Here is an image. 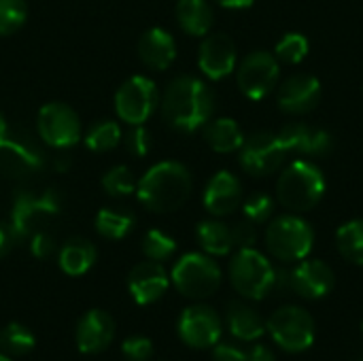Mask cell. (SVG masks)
<instances>
[{"instance_id":"obj_27","label":"cell","mask_w":363,"mask_h":361,"mask_svg":"<svg viewBox=\"0 0 363 361\" xmlns=\"http://www.w3.org/2000/svg\"><path fill=\"white\" fill-rule=\"evenodd\" d=\"M136 226V217L125 209H102L96 215V230L108 240H121L130 236Z\"/></svg>"},{"instance_id":"obj_11","label":"cell","mask_w":363,"mask_h":361,"mask_svg":"<svg viewBox=\"0 0 363 361\" xmlns=\"http://www.w3.org/2000/svg\"><path fill=\"white\" fill-rule=\"evenodd\" d=\"M287 155L289 153L285 151L279 134L259 130L245 138L240 147V166L245 168V172L253 177H266L277 172Z\"/></svg>"},{"instance_id":"obj_33","label":"cell","mask_w":363,"mask_h":361,"mask_svg":"<svg viewBox=\"0 0 363 361\" xmlns=\"http://www.w3.org/2000/svg\"><path fill=\"white\" fill-rule=\"evenodd\" d=\"M308 49H311V45H308V38L304 34L289 32L277 43L274 55L283 64H300L308 55Z\"/></svg>"},{"instance_id":"obj_8","label":"cell","mask_w":363,"mask_h":361,"mask_svg":"<svg viewBox=\"0 0 363 361\" xmlns=\"http://www.w3.org/2000/svg\"><path fill=\"white\" fill-rule=\"evenodd\" d=\"M60 215V200L55 191L47 189L43 194L21 191L15 198L11 213V228L17 238L30 240L36 232L49 230V226Z\"/></svg>"},{"instance_id":"obj_49","label":"cell","mask_w":363,"mask_h":361,"mask_svg":"<svg viewBox=\"0 0 363 361\" xmlns=\"http://www.w3.org/2000/svg\"><path fill=\"white\" fill-rule=\"evenodd\" d=\"M362 361H363V360H362Z\"/></svg>"},{"instance_id":"obj_29","label":"cell","mask_w":363,"mask_h":361,"mask_svg":"<svg viewBox=\"0 0 363 361\" xmlns=\"http://www.w3.org/2000/svg\"><path fill=\"white\" fill-rule=\"evenodd\" d=\"M336 247L347 262L363 266V219H351L338 228Z\"/></svg>"},{"instance_id":"obj_25","label":"cell","mask_w":363,"mask_h":361,"mask_svg":"<svg viewBox=\"0 0 363 361\" xmlns=\"http://www.w3.org/2000/svg\"><path fill=\"white\" fill-rule=\"evenodd\" d=\"M204 138H206L208 147L217 153L240 151V147L245 143V134H242L240 126L230 117H219V119L208 121L204 126Z\"/></svg>"},{"instance_id":"obj_35","label":"cell","mask_w":363,"mask_h":361,"mask_svg":"<svg viewBox=\"0 0 363 361\" xmlns=\"http://www.w3.org/2000/svg\"><path fill=\"white\" fill-rule=\"evenodd\" d=\"M28 17L26 0H0V36L17 32Z\"/></svg>"},{"instance_id":"obj_22","label":"cell","mask_w":363,"mask_h":361,"mask_svg":"<svg viewBox=\"0 0 363 361\" xmlns=\"http://www.w3.org/2000/svg\"><path fill=\"white\" fill-rule=\"evenodd\" d=\"M225 326L236 340L255 343L266 334V321L247 302H232L225 311Z\"/></svg>"},{"instance_id":"obj_15","label":"cell","mask_w":363,"mask_h":361,"mask_svg":"<svg viewBox=\"0 0 363 361\" xmlns=\"http://www.w3.org/2000/svg\"><path fill=\"white\" fill-rule=\"evenodd\" d=\"M170 287V277L160 262H140L128 274V291L140 306L155 304Z\"/></svg>"},{"instance_id":"obj_46","label":"cell","mask_w":363,"mask_h":361,"mask_svg":"<svg viewBox=\"0 0 363 361\" xmlns=\"http://www.w3.org/2000/svg\"><path fill=\"white\" fill-rule=\"evenodd\" d=\"M6 134H9V128H6V121H4V117L0 115V140H2V138H6Z\"/></svg>"},{"instance_id":"obj_19","label":"cell","mask_w":363,"mask_h":361,"mask_svg":"<svg viewBox=\"0 0 363 361\" xmlns=\"http://www.w3.org/2000/svg\"><path fill=\"white\" fill-rule=\"evenodd\" d=\"M279 138H281V143H283L287 153H300V155L323 157L334 147L332 134L328 130L311 126V123H304V121L287 123L279 132Z\"/></svg>"},{"instance_id":"obj_36","label":"cell","mask_w":363,"mask_h":361,"mask_svg":"<svg viewBox=\"0 0 363 361\" xmlns=\"http://www.w3.org/2000/svg\"><path fill=\"white\" fill-rule=\"evenodd\" d=\"M242 213H245V219L253 221L255 226L266 223L274 213V200L268 194H251L242 202Z\"/></svg>"},{"instance_id":"obj_44","label":"cell","mask_w":363,"mask_h":361,"mask_svg":"<svg viewBox=\"0 0 363 361\" xmlns=\"http://www.w3.org/2000/svg\"><path fill=\"white\" fill-rule=\"evenodd\" d=\"M247 361H277V355L268 347L255 345L253 349L247 351Z\"/></svg>"},{"instance_id":"obj_41","label":"cell","mask_w":363,"mask_h":361,"mask_svg":"<svg viewBox=\"0 0 363 361\" xmlns=\"http://www.w3.org/2000/svg\"><path fill=\"white\" fill-rule=\"evenodd\" d=\"M213 361H247V351L234 343H217L213 347Z\"/></svg>"},{"instance_id":"obj_1","label":"cell","mask_w":363,"mask_h":361,"mask_svg":"<svg viewBox=\"0 0 363 361\" xmlns=\"http://www.w3.org/2000/svg\"><path fill=\"white\" fill-rule=\"evenodd\" d=\"M164 119L179 132H196L204 128L215 113V96L211 87L191 74L172 79L160 100Z\"/></svg>"},{"instance_id":"obj_9","label":"cell","mask_w":363,"mask_h":361,"mask_svg":"<svg viewBox=\"0 0 363 361\" xmlns=\"http://www.w3.org/2000/svg\"><path fill=\"white\" fill-rule=\"evenodd\" d=\"M160 104L157 85L143 74L130 77L115 94V111L121 121L143 126Z\"/></svg>"},{"instance_id":"obj_18","label":"cell","mask_w":363,"mask_h":361,"mask_svg":"<svg viewBox=\"0 0 363 361\" xmlns=\"http://www.w3.org/2000/svg\"><path fill=\"white\" fill-rule=\"evenodd\" d=\"M236 45L228 34H208L200 45L198 66L213 81H221L232 74L236 70Z\"/></svg>"},{"instance_id":"obj_43","label":"cell","mask_w":363,"mask_h":361,"mask_svg":"<svg viewBox=\"0 0 363 361\" xmlns=\"http://www.w3.org/2000/svg\"><path fill=\"white\" fill-rule=\"evenodd\" d=\"M272 291H277V294H291V270H287V268L277 270L274 289Z\"/></svg>"},{"instance_id":"obj_42","label":"cell","mask_w":363,"mask_h":361,"mask_svg":"<svg viewBox=\"0 0 363 361\" xmlns=\"http://www.w3.org/2000/svg\"><path fill=\"white\" fill-rule=\"evenodd\" d=\"M15 240H17V236H15L11 223L9 226L6 223H0V257L9 255V251L13 249Z\"/></svg>"},{"instance_id":"obj_37","label":"cell","mask_w":363,"mask_h":361,"mask_svg":"<svg viewBox=\"0 0 363 361\" xmlns=\"http://www.w3.org/2000/svg\"><path fill=\"white\" fill-rule=\"evenodd\" d=\"M121 353L128 361H149L153 357V343L147 336H128L121 343Z\"/></svg>"},{"instance_id":"obj_32","label":"cell","mask_w":363,"mask_h":361,"mask_svg":"<svg viewBox=\"0 0 363 361\" xmlns=\"http://www.w3.org/2000/svg\"><path fill=\"white\" fill-rule=\"evenodd\" d=\"M140 249H143L147 260L162 264V262L170 260L177 253V243H174L172 236H168L162 230H149L145 234L143 243H140Z\"/></svg>"},{"instance_id":"obj_17","label":"cell","mask_w":363,"mask_h":361,"mask_svg":"<svg viewBox=\"0 0 363 361\" xmlns=\"http://www.w3.org/2000/svg\"><path fill=\"white\" fill-rule=\"evenodd\" d=\"M334 270L323 260H300L291 270V294L304 300H321L334 289Z\"/></svg>"},{"instance_id":"obj_24","label":"cell","mask_w":363,"mask_h":361,"mask_svg":"<svg viewBox=\"0 0 363 361\" xmlns=\"http://www.w3.org/2000/svg\"><path fill=\"white\" fill-rule=\"evenodd\" d=\"M177 21L183 28V32L191 36H206L213 28L215 13L206 0H179Z\"/></svg>"},{"instance_id":"obj_30","label":"cell","mask_w":363,"mask_h":361,"mask_svg":"<svg viewBox=\"0 0 363 361\" xmlns=\"http://www.w3.org/2000/svg\"><path fill=\"white\" fill-rule=\"evenodd\" d=\"M36 347V338L23 323H9L0 330V351L9 357H23Z\"/></svg>"},{"instance_id":"obj_28","label":"cell","mask_w":363,"mask_h":361,"mask_svg":"<svg viewBox=\"0 0 363 361\" xmlns=\"http://www.w3.org/2000/svg\"><path fill=\"white\" fill-rule=\"evenodd\" d=\"M43 160L40 153L32 147H26L21 143L9 140L6 138L0 140V166L9 168V170H28V168H40Z\"/></svg>"},{"instance_id":"obj_16","label":"cell","mask_w":363,"mask_h":361,"mask_svg":"<svg viewBox=\"0 0 363 361\" xmlns=\"http://www.w3.org/2000/svg\"><path fill=\"white\" fill-rule=\"evenodd\" d=\"M74 340H77V349L83 355H98V353L106 351L111 347V343L115 340L113 317L102 309L87 311L77 323Z\"/></svg>"},{"instance_id":"obj_20","label":"cell","mask_w":363,"mask_h":361,"mask_svg":"<svg viewBox=\"0 0 363 361\" xmlns=\"http://www.w3.org/2000/svg\"><path fill=\"white\" fill-rule=\"evenodd\" d=\"M204 206L213 217L232 215L242 204V185L236 174L219 170L204 189Z\"/></svg>"},{"instance_id":"obj_7","label":"cell","mask_w":363,"mask_h":361,"mask_svg":"<svg viewBox=\"0 0 363 361\" xmlns=\"http://www.w3.org/2000/svg\"><path fill=\"white\" fill-rule=\"evenodd\" d=\"M221 268L206 253L183 255L170 274L177 291L189 300H206L221 287Z\"/></svg>"},{"instance_id":"obj_12","label":"cell","mask_w":363,"mask_h":361,"mask_svg":"<svg viewBox=\"0 0 363 361\" xmlns=\"http://www.w3.org/2000/svg\"><path fill=\"white\" fill-rule=\"evenodd\" d=\"M177 332L189 349H213L221 340L223 323L215 309L206 304H191L181 313Z\"/></svg>"},{"instance_id":"obj_2","label":"cell","mask_w":363,"mask_h":361,"mask_svg":"<svg viewBox=\"0 0 363 361\" xmlns=\"http://www.w3.org/2000/svg\"><path fill=\"white\" fill-rule=\"evenodd\" d=\"M191 172L181 162H160L136 185L138 200L153 213H172L191 196Z\"/></svg>"},{"instance_id":"obj_5","label":"cell","mask_w":363,"mask_h":361,"mask_svg":"<svg viewBox=\"0 0 363 361\" xmlns=\"http://www.w3.org/2000/svg\"><path fill=\"white\" fill-rule=\"evenodd\" d=\"M277 268L257 249H238L230 262V283L245 300H264L274 289Z\"/></svg>"},{"instance_id":"obj_47","label":"cell","mask_w":363,"mask_h":361,"mask_svg":"<svg viewBox=\"0 0 363 361\" xmlns=\"http://www.w3.org/2000/svg\"><path fill=\"white\" fill-rule=\"evenodd\" d=\"M0 361H13V360H11V357H9V355H4V353H2V351H0Z\"/></svg>"},{"instance_id":"obj_31","label":"cell","mask_w":363,"mask_h":361,"mask_svg":"<svg viewBox=\"0 0 363 361\" xmlns=\"http://www.w3.org/2000/svg\"><path fill=\"white\" fill-rule=\"evenodd\" d=\"M121 128L117 121L113 119H102V121H96L94 126H89V130L85 132V145L96 151V153H102V151H111L115 149L119 143H121Z\"/></svg>"},{"instance_id":"obj_6","label":"cell","mask_w":363,"mask_h":361,"mask_svg":"<svg viewBox=\"0 0 363 361\" xmlns=\"http://www.w3.org/2000/svg\"><path fill=\"white\" fill-rule=\"evenodd\" d=\"M266 332L287 353H304L315 345L317 336V326L311 313L302 306L287 304L277 309L268 321H266Z\"/></svg>"},{"instance_id":"obj_3","label":"cell","mask_w":363,"mask_h":361,"mask_svg":"<svg viewBox=\"0 0 363 361\" xmlns=\"http://www.w3.org/2000/svg\"><path fill=\"white\" fill-rule=\"evenodd\" d=\"M325 196V177L308 160L289 164L277 181V200L289 213H308Z\"/></svg>"},{"instance_id":"obj_40","label":"cell","mask_w":363,"mask_h":361,"mask_svg":"<svg viewBox=\"0 0 363 361\" xmlns=\"http://www.w3.org/2000/svg\"><path fill=\"white\" fill-rule=\"evenodd\" d=\"M57 249V243H55V236L49 232V230H43V232H36L32 238H30V251L34 257L38 260H47L55 253Z\"/></svg>"},{"instance_id":"obj_21","label":"cell","mask_w":363,"mask_h":361,"mask_svg":"<svg viewBox=\"0 0 363 361\" xmlns=\"http://www.w3.org/2000/svg\"><path fill=\"white\" fill-rule=\"evenodd\" d=\"M138 55L145 66L155 70H166L177 57V43L164 28L147 30L138 40Z\"/></svg>"},{"instance_id":"obj_4","label":"cell","mask_w":363,"mask_h":361,"mask_svg":"<svg viewBox=\"0 0 363 361\" xmlns=\"http://www.w3.org/2000/svg\"><path fill=\"white\" fill-rule=\"evenodd\" d=\"M315 245L313 226L296 213L272 219L266 228V249L272 257L285 264H298L308 257Z\"/></svg>"},{"instance_id":"obj_23","label":"cell","mask_w":363,"mask_h":361,"mask_svg":"<svg viewBox=\"0 0 363 361\" xmlns=\"http://www.w3.org/2000/svg\"><path fill=\"white\" fill-rule=\"evenodd\" d=\"M96 247L85 240V238H70L68 243H64V247L60 249V268L64 274L68 277H81L85 272L91 270V266L96 264Z\"/></svg>"},{"instance_id":"obj_48","label":"cell","mask_w":363,"mask_h":361,"mask_svg":"<svg viewBox=\"0 0 363 361\" xmlns=\"http://www.w3.org/2000/svg\"><path fill=\"white\" fill-rule=\"evenodd\" d=\"M362 332H363V323H362Z\"/></svg>"},{"instance_id":"obj_26","label":"cell","mask_w":363,"mask_h":361,"mask_svg":"<svg viewBox=\"0 0 363 361\" xmlns=\"http://www.w3.org/2000/svg\"><path fill=\"white\" fill-rule=\"evenodd\" d=\"M196 236L200 247L204 249L206 255H228L234 249V238H232V228L219 219H206L198 223Z\"/></svg>"},{"instance_id":"obj_10","label":"cell","mask_w":363,"mask_h":361,"mask_svg":"<svg viewBox=\"0 0 363 361\" xmlns=\"http://www.w3.org/2000/svg\"><path fill=\"white\" fill-rule=\"evenodd\" d=\"M281 77V66L274 53L268 51H253L249 53L236 72V81L240 91L249 100H262L270 91L277 89Z\"/></svg>"},{"instance_id":"obj_13","label":"cell","mask_w":363,"mask_h":361,"mask_svg":"<svg viewBox=\"0 0 363 361\" xmlns=\"http://www.w3.org/2000/svg\"><path fill=\"white\" fill-rule=\"evenodd\" d=\"M38 134L47 145L68 149L81 138L79 115L64 102H49L38 113Z\"/></svg>"},{"instance_id":"obj_14","label":"cell","mask_w":363,"mask_h":361,"mask_svg":"<svg viewBox=\"0 0 363 361\" xmlns=\"http://www.w3.org/2000/svg\"><path fill=\"white\" fill-rule=\"evenodd\" d=\"M321 81L315 74L298 72L277 85V104L287 115H306L321 102Z\"/></svg>"},{"instance_id":"obj_45","label":"cell","mask_w":363,"mask_h":361,"mask_svg":"<svg viewBox=\"0 0 363 361\" xmlns=\"http://www.w3.org/2000/svg\"><path fill=\"white\" fill-rule=\"evenodd\" d=\"M215 2H219L221 6H225V9H249L255 0H215Z\"/></svg>"},{"instance_id":"obj_39","label":"cell","mask_w":363,"mask_h":361,"mask_svg":"<svg viewBox=\"0 0 363 361\" xmlns=\"http://www.w3.org/2000/svg\"><path fill=\"white\" fill-rule=\"evenodd\" d=\"M232 238H234V247L251 249L257 243V226L249 219H242L236 226H232Z\"/></svg>"},{"instance_id":"obj_38","label":"cell","mask_w":363,"mask_h":361,"mask_svg":"<svg viewBox=\"0 0 363 361\" xmlns=\"http://www.w3.org/2000/svg\"><path fill=\"white\" fill-rule=\"evenodd\" d=\"M151 134L147 128L143 126H134L128 136H125V147L132 155H138V157H145L149 151H151Z\"/></svg>"},{"instance_id":"obj_34","label":"cell","mask_w":363,"mask_h":361,"mask_svg":"<svg viewBox=\"0 0 363 361\" xmlns=\"http://www.w3.org/2000/svg\"><path fill=\"white\" fill-rule=\"evenodd\" d=\"M136 185L138 183H136V179L128 166H115L102 177V187L106 189L108 196H115V198H123V196L134 194Z\"/></svg>"}]
</instances>
